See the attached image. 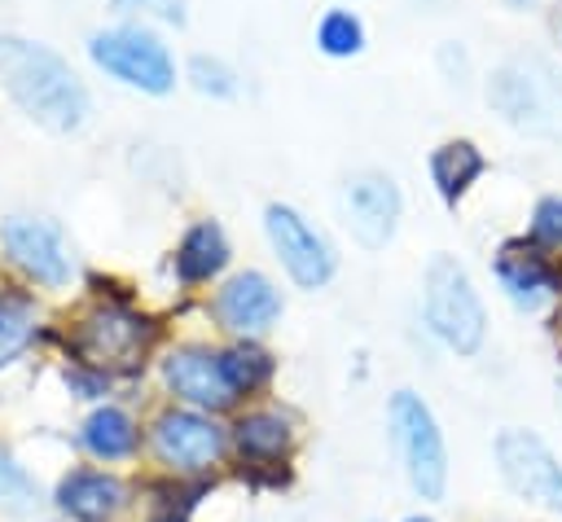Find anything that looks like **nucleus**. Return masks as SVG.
<instances>
[{
	"label": "nucleus",
	"instance_id": "1",
	"mask_svg": "<svg viewBox=\"0 0 562 522\" xmlns=\"http://www.w3.org/2000/svg\"><path fill=\"white\" fill-rule=\"evenodd\" d=\"M0 88L26 118L48 132H75L92 110L75 66L57 48L26 35H0Z\"/></svg>",
	"mask_w": 562,
	"mask_h": 522
},
{
	"label": "nucleus",
	"instance_id": "2",
	"mask_svg": "<svg viewBox=\"0 0 562 522\" xmlns=\"http://www.w3.org/2000/svg\"><path fill=\"white\" fill-rule=\"evenodd\" d=\"M492 110L540 140H562V75L544 57H509L487 79Z\"/></svg>",
	"mask_w": 562,
	"mask_h": 522
},
{
	"label": "nucleus",
	"instance_id": "3",
	"mask_svg": "<svg viewBox=\"0 0 562 522\" xmlns=\"http://www.w3.org/2000/svg\"><path fill=\"white\" fill-rule=\"evenodd\" d=\"M422 311L435 338H443L457 355H474L487 333L483 298L470 281V272L452 254H435L422 276Z\"/></svg>",
	"mask_w": 562,
	"mask_h": 522
},
{
	"label": "nucleus",
	"instance_id": "4",
	"mask_svg": "<svg viewBox=\"0 0 562 522\" xmlns=\"http://www.w3.org/2000/svg\"><path fill=\"white\" fill-rule=\"evenodd\" d=\"M386 417H391V439H395L400 465L408 474V487L422 500H439L448 487V452H443V434H439L435 412L422 404V395L395 390Z\"/></svg>",
	"mask_w": 562,
	"mask_h": 522
},
{
	"label": "nucleus",
	"instance_id": "5",
	"mask_svg": "<svg viewBox=\"0 0 562 522\" xmlns=\"http://www.w3.org/2000/svg\"><path fill=\"white\" fill-rule=\"evenodd\" d=\"M88 57L114 75L119 83L136 88V92H149V97H162L176 88V61L167 53V44L149 31V26H136V22H123V26H110V31H97L88 39Z\"/></svg>",
	"mask_w": 562,
	"mask_h": 522
},
{
	"label": "nucleus",
	"instance_id": "6",
	"mask_svg": "<svg viewBox=\"0 0 562 522\" xmlns=\"http://www.w3.org/2000/svg\"><path fill=\"white\" fill-rule=\"evenodd\" d=\"M263 228H268V241L281 259V268L290 272L294 285L303 290H321L329 276H334V250L329 241L285 202H272L263 211Z\"/></svg>",
	"mask_w": 562,
	"mask_h": 522
},
{
	"label": "nucleus",
	"instance_id": "7",
	"mask_svg": "<svg viewBox=\"0 0 562 522\" xmlns=\"http://www.w3.org/2000/svg\"><path fill=\"white\" fill-rule=\"evenodd\" d=\"M154 456L176 474H202L224 456V430L211 412L198 408H167L149 430Z\"/></svg>",
	"mask_w": 562,
	"mask_h": 522
},
{
	"label": "nucleus",
	"instance_id": "8",
	"mask_svg": "<svg viewBox=\"0 0 562 522\" xmlns=\"http://www.w3.org/2000/svg\"><path fill=\"white\" fill-rule=\"evenodd\" d=\"M496 465L518 496L562 513V465L544 447V439H536L531 430H518V425L501 430L496 434Z\"/></svg>",
	"mask_w": 562,
	"mask_h": 522
},
{
	"label": "nucleus",
	"instance_id": "9",
	"mask_svg": "<svg viewBox=\"0 0 562 522\" xmlns=\"http://www.w3.org/2000/svg\"><path fill=\"white\" fill-rule=\"evenodd\" d=\"M0 246L13 259V268H22L31 281L61 290L75 272L70 254H66V237L53 219H35V215H9L0 224Z\"/></svg>",
	"mask_w": 562,
	"mask_h": 522
},
{
	"label": "nucleus",
	"instance_id": "10",
	"mask_svg": "<svg viewBox=\"0 0 562 522\" xmlns=\"http://www.w3.org/2000/svg\"><path fill=\"white\" fill-rule=\"evenodd\" d=\"M149 338H154V329L136 311H127V307H97L92 316L79 320L75 351L92 368H132L145 355Z\"/></svg>",
	"mask_w": 562,
	"mask_h": 522
},
{
	"label": "nucleus",
	"instance_id": "11",
	"mask_svg": "<svg viewBox=\"0 0 562 522\" xmlns=\"http://www.w3.org/2000/svg\"><path fill=\"white\" fill-rule=\"evenodd\" d=\"M162 382L171 386L176 399H184L198 412H224L241 399V390L228 377L224 351H211V347H176L162 360Z\"/></svg>",
	"mask_w": 562,
	"mask_h": 522
},
{
	"label": "nucleus",
	"instance_id": "12",
	"mask_svg": "<svg viewBox=\"0 0 562 522\" xmlns=\"http://www.w3.org/2000/svg\"><path fill=\"white\" fill-rule=\"evenodd\" d=\"M400 189L386 171H356L342 184V215L364 250H382L400 224Z\"/></svg>",
	"mask_w": 562,
	"mask_h": 522
},
{
	"label": "nucleus",
	"instance_id": "13",
	"mask_svg": "<svg viewBox=\"0 0 562 522\" xmlns=\"http://www.w3.org/2000/svg\"><path fill=\"white\" fill-rule=\"evenodd\" d=\"M215 320L237 338H259L281 316V290L263 272H237L215 294Z\"/></svg>",
	"mask_w": 562,
	"mask_h": 522
},
{
	"label": "nucleus",
	"instance_id": "14",
	"mask_svg": "<svg viewBox=\"0 0 562 522\" xmlns=\"http://www.w3.org/2000/svg\"><path fill=\"white\" fill-rule=\"evenodd\" d=\"M53 500L70 522H114L119 509L127 504V487L105 469H70L57 483Z\"/></svg>",
	"mask_w": 562,
	"mask_h": 522
},
{
	"label": "nucleus",
	"instance_id": "15",
	"mask_svg": "<svg viewBox=\"0 0 562 522\" xmlns=\"http://www.w3.org/2000/svg\"><path fill=\"white\" fill-rule=\"evenodd\" d=\"M496 281H501V290L518 303V307H527V311H536L544 298H553L558 294V272H553V263L536 250V246H527V241H509V246H501V254H496Z\"/></svg>",
	"mask_w": 562,
	"mask_h": 522
},
{
	"label": "nucleus",
	"instance_id": "16",
	"mask_svg": "<svg viewBox=\"0 0 562 522\" xmlns=\"http://www.w3.org/2000/svg\"><path fill=\"white\" fill-rule=\"evenodd\" d=\"M224 263H228V237L215 219H198L176 246L180 281H211V276L224 272Z\"/></svg>",
	"mask_w": 562,
	"mask_h": 522
},
{
	"label": "nucleus",
	"instance_id": "17",
	"mask_svg": "<svg viewBox=\"0 0 562 522\" xmlns=\"http://www.w3.org/2000/svg\"><path fill=\"white\" fill-rule=\"evenodd\" d=\"M79 443H83L97 461H123V456H132V452H136L140 430H136V421H132L123 408L105 404V408H97V412L83 421Z\"/></svg>",
	"mask_w": 562,
	"mask_h": 522
},
{
	"label": "nucleus",
	"instance_id": "18",
	"mask_svg": "<svg viewBox=\"0 0 562 522\" xmlns=\"http://www.w3.org/2000/svg\"><path fill=\"white\" fill-rule=\"evenodd\" d=\"M479 175H483V154L470 140H443L430 154V180H435L443 202H457Z\"/></svg>",
	"mask_w": 562,
	"mask_h": 522
},
{
	"label": "nucleus",
	"instance_id": "19",
	"mask_svg": "<svg viewBox=\"0 0 562 522\" xmlns=\"http://www.w3.org/2000/svg\"><path fill=\"white\" fill-rule=\"evenodd\" d=\"M290 447V421L281 412H246L237 421V452L246 461H277Z\"/></svg>",
	"mask_w": 562,
	"mask_h": 522
},
{
	"label": "nucleus",
	"instance_id": "20",
	"mask_svg": "<svg viewBox=\"0 0 562 522\" xmlns=\"http://www.w3.org/2000/svg\"><path fill=\"white\" fill-rule=\"evenodd\" d=\"M316 48L325 57H356L364 48V22L351 9H329L316 22Z\"/></svg>",
	"mask_w": 562,
	"mask_h": 522
},
{
	"label": "nucleus",
	"instance_id": "21",
	"mask_svg": "<svg viewBox=\"0 0 562 522\" xmlns=\"http://www.w3.org/2000/svg\"><path fill=\"white\" fill-rule=\"evenodd\" d=\"M35 333V307L26 294H0V360H9L13 351L26 347V338Z\"/></svg>",
	"mask_w": 562,
	"mask_h": 522
},
{
	"label": "nucleus",
	"instance_id": "22",
	"mask_svg": "<svg viewBox=\"0 0 562 522\" xmlns=\"http://www.w3.org/2000/svg\"><path fill=\"white\" fill-rule=\"evenodd\" d=\"M224 364H228V377H233V386H237L241 395H246V390H259V386L272 377V360H268L259 347H250V342L224 351Z\"/></svg>",
	"mask_w": 562,
	"mask_h": 522
},
{
	"label": "nucleus",
	"instance_id": "23",
	"mask_svg": "<svg viewBox=\"0 0 562 522\" xmlns=\"http://www.w3.org/2000/svg\"><path fill=\"white\" fill-rule=\"evenodd\" d=\"M31 504H35V478L9 452H0V509L4 513H26Z\"/></svg>",
	"mask_w": 562,
	"mask_h": 522
},
{
	"label": "nucleus",
	"instance_id": "24",
	"mask_svg": "<svg viewBox=\"0 0 562 522\" xmlns=\"http://www.w3.org/2000/svg\"><path fill=\"white\" fill-rule=\"evenodd\" d=\"M114 13L132 18L136 26H149V22H162V26H184V0H110Z\"/></svg>",
	"mask_w": 562,
	"mask_h": 522
},
{
	"label": "nucleus",
	"instance_id": "25",
	"mask_svg": "<svg viewBox=\"0 0 562 522\" xmlns=\"http://www.w3.org/2000/svg\"><path fill=\"white\" fill-rule=\"evenodd\" d=\"M189 79H193V88L206 92V97H233V92H237V75H233L220 57H206V53H198V57L189 61Z\"/></svg>",
	"mask_w": 562,
	"mask_h": 522
},
{
	"label": "nucleus",
	"instance_id": "26",
	"mask_svg": "<svg viewBox=\"0 0 562 522\" xmlns=\"http://www.w3.org/2000/svg\"><path fill=\"white\" fill-rule=\"evenodd\" d=\"M531 241L544 250H562V197H544L531 215Z\"/></svg>",
	"mask_w": 562,
	"mask_h": 522
},
{
	"label": "nucleus",
	"instance_id": "27",
	"mask_svg": "<svg viewBox=\"0 0 562 522\" xmlns=\"http://www.w3.org/2000/svg\"><path fill=\"white\" fill-rule=\"evenodd\" d=\"M154 522H184V518H176V513H162V518H154Z\"/></svg>",
	"mask_w": 562,
	"mask_h": 522
},
{
	"label": "nucleus",
	"instance_id": "28",
	"mask_svg": "<svg viewBox=\"0 0 562 522\" xmlns=\"http://www.w3.org/2000/svg\"><path fill=\"white\" fill-rule=\"evenodd\" d=\"M408 522H430V518H408Z\"/></svg>",
	"mask_w": 562,
	"mask_h": 522
}]
</instances>
